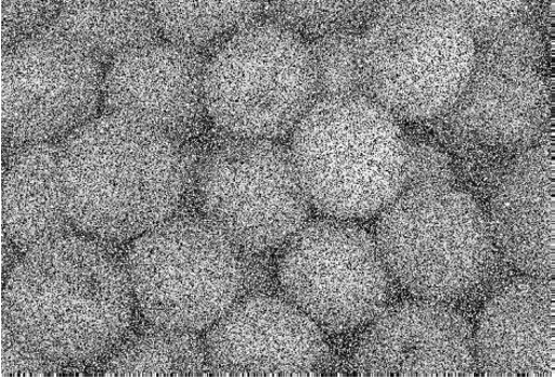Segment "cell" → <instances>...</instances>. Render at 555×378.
Returning a JSON list of instances; mask_svg holds the SVG:
<instances>
[{"instance_id":"1","label":"cell","mask_w":555,"mask_h":378,"mask_svg":"<svg viewBox=\"0 0 555 378\" xmlns=\"http://www.w3.org/2000/svg\"><path fill=\"white\" fill-rule=\"evenodd\" d=\"M197 165L179 140L106 112L60 143L65 213L91 239L134 240L177 214Z\"/></svg>"},{"instance_id":"2","label":"cell","mask_w":555,"mask_h":378,"mask_svg":"<svg viewBox=\"0 0 555 378\" xmlns=\"http://www.w3.org/2000/svg\"><path fill=\"white\" fill-rule=\"evenodd\" d=\"M135 299L103 243L69 234L29 251L3 291V322L39 356L57 364L109 355L127 338Z\"/></svg>"},{"instance_id":"3","label":"cell","mask_w":555,"mask_h":378,"mask_svg":"<svg viewBox=\"0 0 555 378\" xmlns=\"http://www.w3.org/2000/svg\"><path fill=\"white\" fill-rule=\"evenodd\" d=\"M289 151L311 206L330 218L380 214L406 185L408 138L367 95L318 101L294 131Z\"/></svg>"},{"instance_id":"4","label":"cell","mask_w":555,"mask_h":378,"mask_svg":"<svg viewBox=\"0 0 555 378\" xmlns=\"http://www.w3.org/2000/svg\"><path fill=\"white\" fill-rule=\"evenodd\" d=\"M476 55L453 2H382L362 34L366 95L398 120L439 119L463 93Z\"/></svg>"},{"instance_id":"5","label":"cell","mask_w":555,"mask_h":378,"mask_svg":"<svg viewBox=\"0 0 555 378\" xmlns=\"http://www.w3.org/2000/svg\"><path fill=\"white\" fill-rule=\"evenodd\" d=\"M374 239L393 282L437 302L481 284L496 248L490 220L474 197L446 184L402 191L380 213Z\"/></svg>"},{"instance_id":"6","label":"cell","mask_w":555,"mask_h":378,"mask_svg":"<svg viewBox=\"0 0 555 378\" xmlns=\"http://www.w3.org/2000/svg\"><path fill=\"white\" fill-rule=\"evenodd\" d=\"M317 102L308 41L267 18L247 26L207 61V118L229 138L278 142L294 133Z\"/></svg>"},{"instance_id":"7","label":"cell","mask_w":555,"mask_h":378,"mask_svg":"<svg viewBox=\"0 0 555 378\" xmlns=\"http://www.w3.org/2000/svg\"><path fill=\"white\" fill-rule=\"evenodd\" d=\"M243 253L204 216H175L137 237L124 264L149 324L202 333L240 299Z\"/></svg>"},{"instance_id":"8","label":"cell","mask_w":555,"mask_h":378,"mask_svg":"<svg viewBox=\"0 0 555 378\" xmlns=\"http://www.w3.org/2000/svg\"><path fill=\"white\" fill-rule=\"evenodd\" d=\"M193 185L203 216L255 253L282 248L311 216L289 147L272 140L230 138L199 159Z\"/></svg>"},{"instance_id":"9","label":"cell","mask_w":555,"mask_h":378,"mask_svg":"<svg viewBox=\"0 0 555 378\" xmlns=\"http://www.w3.org/2000/svg\"><path fill=\"white\" fill-rule=\"evenodd\" d=\"M281 296L332 333L362 328L391 296L376 239L336 218L309 221L282 247L276 260Z\"/></svg>"},{"instance_id":"10","label":"cell","mask_w":555,"mask_h":378,"mask_svg":"<svg viewBox=\"0 0 555 378\" xmlns=\"http://www.w3.org/2000/svg\"><path fill=\"white\" fill-rule=\"evenodd\" d=\"M106 67L54 29L3 52L2 132L16 147L61 143L96 117Z\"/></svg>"},{"instance_id":"11","label":"cell","mask_w":555,"mask_h":378,"mask_svg":"<svg viewBox=\"0 0 555 378\" xmlns=\"http://www.w3.org/2000/svg\"><path fill=\"white\" fill-rule=\"evenodd\" d=\"M204 344L216 376H314L330 362L323 329L271 294L241 297L206 330Z\"/></svg>"},{"instance_id":"12","label":"cell","mask_w":555,"mask_h":378,"mask_svg":"<svg viewBox=\"0 0 555 378\" xmlns=\"http://www.w3.org/2000/svg\"><path fill=\"white\" fill-rule=\"evenodd\" d=\"M366 326L353 356L359 375L475 374V334L460 313L442 302L421 300L388 307Z\"/></svg>"},{"instance_id":"13","label":"cell","mask_w":555,"mask_h":378,"mask_svg":"<svg viewBox=\"0 0 555 378\" xmlns=\"http://www.w3.org/2000/svg\"><path fill=\"white\" fill-rule=\"evenodd\" d=\"M207 61L164 38L125 52L106 68L103 105L182 142L207 118Z\"/></svg>"},{"instance_id":"14","label":"cell","mask_w":555,"mask_h":378,"mask_svg":"<svg viewBox=\"0 0 555 378\" xmlns=\"http://www.w3.org/2000/svg\"><path fill=\"white\" fill-rule=\"evenodd\" d=\"M439 119L453 134L472 142L531 148L550 126V92L537 68L477 51L463 93Z\"/></svg>"},{"instance_id":"15","label":"cell","mask_w":555,"mask_h":378,"mask_svg":"<svg viewBox=\"0 0 555 378\" xmlns=\"http://www.w3.org/2000/svg\"><path fill=\"white\" fill-rule=\"evenodd\" d=\"M554 349L553 278H518L485 305L475 353L486 376H554Z\"/></svg>"},{"instance_id":"16","label":"cell","mask_w":555,"mask_h":378,"mask_svg":"<svg viewBox=\"0 0 555 378\" xmlns=\"http://www.w3.org/2000/svg\"><path fill=\"white\" fill-rule=\"evenodd\" d=\"M490 225L495 247L518 270L554 276L553 146L531 147L513 162L494 192Z\"/></svg>"},{"instance_id":"17","label":"cell","mask_w":555,"mask_h":378,"mask_svg":"<svg viewBox=\"0 0 555 378\" xmlns=\"http://www.w3.org/2000/svg\"><path fill=\"white\" fill-rule=\"evenodd\" d=\"M3 225L8 239L24 253L74 234L62 199L60 143L18 147L7 161Z\"/></svg>"},{"instance_id":"18","label":"cell","mask_w":555,"mask_h":378,"mask_svg":"<svg viewBox=\"0 0 555 378\" xmlns=\"http://www.w3.org/2000/svg\"><path fill=\"white\" fill-rule=\"evenodd\" d=\"M53 27L106 68L125 52L163 39L150 2L62 3Z\"/></svg>"},{"instance_id":"19","label":"cell","mask_w":555,"mask_h":378,"mask_svg":"<svg viewBox=\"0 0 555 378\" xmlns=\"http://www.w3.org/2000/svg\"><path fill=\"white\" fill-rule=\"evenodd\" d=\"M105 373L115 376L210 375L201 333L151 324L111 353Z\"/></svg>"},{"instance_id":"20","label":"cell","mask_w":555,"mask_h":378,"mask_svg":"<svg viewBox=\"0 0 555 378\" xmlns=\"http://www.w3.org/2000/svg\"><path fill=\"white\" fill-rule=\"evenodd\" d=\"M164 39L210 58L235 35L263 17L266 3H154Z\"/></svg>"},{"instance_id":"21","label":"cell","mask_w":555,"mask_h":378,"mask_svg":"<svg viewBox=\"0 0 555 378\" xmlns=\"http://www.w3.org/2000/svg\"><path fill=\"white\" fill-rule=\"evenodd\" d=\"M380 2H273L263 18L281 24L302 39L363 34Z\"/></svg>"},{"instance_id":"22","label":"cell","mask_w":555,"mask_h":378,"mask_svg":"<svg viewBox=\"0 0 555 378\" xmlns=\"http://www.w3.org/2000/svg\"><path fill=\"white\" fill-rule=\"evenodd\" d=\"M318 75V101L366 95L362 74V34H343L309 41Z\"/></svg>"},{"instance_id":"23","label":"cell","mask_w":555,"mask_h":378,"mask_svg":"<svg viewBox=\"0 0 555 378\" xmlns=\"http://www.w3.org/2000/svg\"><path fill=\"white\" fill-rule=\"evenodd\" d=\"M464 17L476 48L507 27L531 19L537 3L531 2H453Z\"/></svg>"},{"instance_id":"24","label":"cell","mask_w":555,"mask_h":378,"mask_svg":"<svg viewBox=\"0 0 555 378\" xmlns=\"http://www.w3.org/2000/svg\"><path fill=\"white\" fill-rule=\"evenodd\" d=\"M61 8L60 2H2L3 52L50 29Z\"/></svg>"},{"instance_id":"25","label":"cell","mask_w":555,"mask_h":378,"mask_svg":"<svg viewBox=\"0 0 555 378\" xmlns=\"http://www.w3.org/2000/svg\"><path fill=\"white\" fill-rule=\"evenodd\" d=\"M476 49L479 52L517 61L537 69L546 58L543 34L531 19L511 25Z\"/></svg>"},{"instance_id":"26","label":"cell","mask_w":555,"mask_h":378,"mask_svg":"<svg viewBox=\"0 0 555 378\" xmlns=\"http://www.w3.org/2000/svg\"><path fill=\"white\" fill-rule=\"evenodd\" d=\"M408 156L405 188L422 184L454 185L453 164L449 154L438 145L408 139Z\"/></svg>"},{"instance_id":"27","label":"cell","mask_w":555,"mask_h":378,"mask_svg":"<svg viewBox=\"0 0 555 378\" xmlns=\"http://www.w3.org/2000/svg\"><path fill=\"white\" fill-rule=\"evenodd\" d=\"M54 364L34 352L29 347L23 344L3 322V360L2 375H15L25 370L33 374H47Z\"/></svg>"}]
</instances>
